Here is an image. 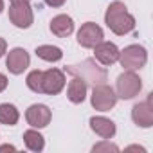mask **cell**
Wrapping results in <instances>:
<instances>
[{"label":"cell","instance_id":"cell-1","mask_svg":"<svg viewBox=\"0 0 153 153\" xmlns=\"http://www.w3.org/2000/svg\"><path fill=\"white\" fill-rule=\"evenodd\" d=\"M105 24L117 36H124L135 29V18L128 13L126 6L123 2H114L108 6V9L105 13Z\"/></svg>","mask_w":153,"mask_h":153},{"label":"cell","instance_id":"cell-2","mask_svg":"<svg viewBox=\"0 0 153 153\" xmlns=\"http://www.w3.org/2000/svg\"><path fill=\"white\" fill-rule=\"evenodd\" d=\"M65 70H67L68 74H72L74 78H79L81 81H85L87 87H88V85L96 87V85H101V83H105V81L108 79L106 70H105L103 67H99V65L96 63V59H83L81 63L70 65V67H67Z\"/></svg>","mask_w":153,"mask_h":153},{"label":"cell","instance_id":"cell-3","mask_svg":"<svg viewBox=\"0 0 153 153\" xmlns=\"http://www.w3.org/2000/svg\"><path fill=\"white\" fill-rule=\"evenodd\" d=\"M140 90H142V81L133 70H126L117 78V83H115L117 97L128 101V99H133L135 96H139Z\"/></svg>","mask_w":153,"mask_h":153},{"label":"cell","instance_id":"cell-4","mask_svg":"<svg viewBox=\"0 0 153 153\" xmlns=\"http://www.w3.org/2000/svg\"><path fill=\"white\" fill-rule=\"evenodd\" d=\"M117 61L126 70H139L146 65L148 52L142 45H128L123 51H119V59Z\"/></svg>","mask_w":153,"mask_h":153},{"label":"cell","instance_id":"cell-5","mask_svg":"<svg viewBox=\"0 0 153 153\" xmlns=\"http://www.w3.org/2000/svg\"><path fill=\"white\" fill-rule=\"evenodd\" d=\"M90 103L97 112H108L115 106L117 103V94L114 92L112 87H108L106 83L96 85L90 96Z\"/></svg>","mask_w":153,"mask_h":153},{"label":"cell","instance_id":"cell-6","mask_svg":"<svg viewBox=\"0 0 153 153\" xmlns=\"http://www.w3.org/2000/svg\"><path fill=\"white\" fill-rule=\"evenodd\" d=\"M9 20L18 29H29L33 25L34 15L29 2H13L9 7Z\"/></svg>","mask_w":153,"mask_h":153},{"label":"cell","instance_id":"cell-7","mask_svg":"<svg viewBox=\"0 0 153 153\" xmlns=\"http://www.w3.org/2000/svg\"><path fill=\"white\" fill-rule=\"evenodd\" d=\"M103 38H105L103 29L94 22L83 24L81 29L78 31V43L85 49H94L99 42H103Z\"/></svg>","mask_w":153,"mask_h":153},{"label":"cell","instance_id":"cell-8","mask_svg":"<svg viewBox=\"0 0 153 153\" xmlns=\"http://www.w3.org/2000/svg\"><path fill=\"white\" fill-rule=\"evenodd\" d=\"M29 63H31V56H29V52H27L25 49L16 47V49H13V51L7 52L6 67H7V70H9L11 74H15V76L22 74V72L29 67Z\"/></svg>","mask_w":153,"mask_h":153},{"label":"cell","instance_id":"cell-9","mask_svg":"<svg viewBox=\"0 0 153 153\" xmlns=\"http://www.w3.org/2000/svg\"><path fill=\"white\" fill-rule=\"evenodd\" d=\"M65 87V72L59 68H49L43 72V94L58 96Z\"/></svg>","mask_w":153,"mask_h":153},{"label":"cell","instance_id":"cell-10","mask_svg":"<svg viewBox=\"0 0 153 153\" xmlns=\"http://www.w3.org/2000/svg\"><path fill=\"white\" fill-rule=\"evenodd\" d=\"M131 119L140 128H151L153 126V106H151V94L146 101L137 103L131 108Z\"/></svg>","mask_w":153,"mask_h":153},{"label":"cell","instance_id":"cell-11","mask_svg":"<svg viewBox=\"0 0 153 153\" xmlns=\"http://www.w3.org/2000/svg\"><path fill=\"white\" fill-rule=\"evenodd\" d=\"M51 110L45 105H31L25 112V119L33 128H45L51 123Z\"/></svg>","mask_w":153,"mask_h":153},{"label":"cell","instance_id":"cell-12","mask_svg":"<svg viewBox=\"0 0 153 153\" xmlns=\"http://www.w3.org/2000/svg\"><path fill=\"white\" fill-rule=\"evenodd\" d=\"M94 54H96V59L103 65H114L117 59H119V49L115 43L112 42H99L96 47H94Z\"/></svg>","mask_w":153,"mask_h":153},{"label":"cell","instance_id":"cell-13","mask_svg":"<svg viewBox=\"0 0 153 153\" xmlns=\"http://www.w3.org/2000/svg\"><path fill=\"white\" fill-rule=\"evenodd\" d=\"M90 128L96 135H99L101 139H112L115 135V123L112 119H106L103 115L92 117L90 119Z\"/></svg>","mask_w":153,"mask_h":153},{"label":"cell","instance_id":"cell-14","mask_svg":"<svg viewBox=\"0 0 153 153\" xmlns=\"http://www.w3.org/2000/svg\"><path fill=\"white\" fill-rule=\"evenodd\" d=\"M51 31L58 38H67L74 33V20L68 15H58L51 20Z\"/></svg>","mask_w":153,"mask_h":153},{"label":"cell","instance_id":"cell-15","mask_svg":"<svg viewBox=\"0 0 153 153\" xmlns=\"http://www.w3.org/2000/svg\"><path fill=\"white\" fill-rule=\"evenodd\" d=\"M67 97H68V101L74 103V105L83 103L85 97H87V83L81 81L79 78H74V79L68 83V87H67Z\"/></svg>","mask_w":153,"mask_h":153},{"label":"cell","instance_id":"cell-16","mask_svg":"<svg viewBox=\"0 0 153 153\" xmlns=\"http://www.w3.org/2000/svg\"><path fill=\"white\" fill-rule=\"evenodd\" d=\"M20 119V114L16 110L15 105L9 103H2L0 105V124H6V126H15Z\"/></svg>","mask_w":153,"mask_h":153},{"label":"cell","instance_id":"cell-17","mask_svg":"<svg viewBox=\"0 0 153 153\" xmlns=\"http://www.w3.org/2000/svg\"><path fill=\"white\" fill-rule=\"evenodd\" d=\"M36 56L43 61L54 63V61H59L63 58V52L56 45H40V47H36Z\"/></svg>","mask_w":153,"mask_h":153},{"label":"cell","instance_id":"cell-18","mask_svg":"<svg viewBox=\"0 0 153 153\" xmlns=\"http://www.w3.org/2000/svg\"><path fill=\"white\" fill-rule=\"evenodd\" d=\"M24 142L27 146V149L31 151H42L45 148V139L42 133H38L36 130H27L24 131Z\"/></svg>","mask_w":153,"mask_h":153},{"label":"cell","instance_id":"cell-19","mask_svg":"<svg viewBox=\"0 0 153 153\" xmlns=\"http://www.w3.org/2000/svg\"><path fill=\"white\" fill-rule=\"evenodd\" d=\"M25 83H27L29 90H33L36 94H43V70H33V72H29Z\"/></svg>","mask_w":153,"mask_h":153},{"label":"cell","instance_id":"cell-20","mask_svg":"<svg viewBox=\"0 0 153 153\" xmlns=\"http://www.w3.org/2000/svg\"><path fill=\"white\" fill-rule=\"evenodd\" d=\"M92 151L94 153H101V151H119V148L115 146V144H112L110 142V139H103V142H99V144H96L94 148H92Z\"/></svg>","mask_w":153,"mask_h":153},{"label":"cell","instance_id":"cell-21","mask_svg":"<svg viewBox=\"0 0 153 153\" xmlns=\"http://www.w3.org/2000/svg\"><path fill=\"white\" fill-rule=\"evenodd\" d=\"M7 83H9V81H7V76L0 72V94H2V92L7 88Z\"/></svg>","mask_w":153,"mask_h":153},{"label":"cell","instance_id":"cell-22","mask_svg":"<svg viewBox=\"0 0 153 153\" xmlns=\"http://www.w3.org/2000/svg\"><path fill=\"white\" fill-rule=\"evenodd\" d=\"M43 2H45L47 6H51V7H61L67 0H43Z\"/></svg>","mask_w":153,"mask_h":153},{"label":"cell","instance_id":"cell-23","mask_svg":"<svg viewBox=\"0 0 153 153\" xmlns=\"http://www.w3.org/2000/svg\"><path fill=\"white\" fill-rule=\"evenodd\" d=\"M6 51H7V42L4 38H0V58L6 54Z\"/></svg>","mask_w":153,"mask_h":153},{"label":"cell","instance_id":"cell-24","mask_svg":"<svg viewBox=\"0 0 153 153\" xmlns=\"http://www.w3.org/2000/svg\"><path fill=\"white\" fill-rule=\"evenodd\" d=\"M4 151H16V148H15V146H9V144L0 146V153H4Z\"/></svg>","mask_w":153,"mask_h":153},{"label":"cell","instance_id":"cell-25","mask_svg":"<svg viewBox=\"0 0 153 153\" xmlns=\"http://www.w3.org/2000/svg\"><path fill=\"white\" fill-rule=\"evenodd\" d=\"M128 149H139V151H144V148H139V146H130Z\"/></svg>","mask_w":153,"mask_h":153},{"label":"cell","instance_id":"cell-26","mask_svg":"<svg viewBox=\"0 0 153 153\" xmlns=\"http://www.w3.org/2000/svg\"><path fill=\"white\" fill-rule=\"evenodd\" d=\"M4 11V0H0V13Z\"/></svg>","mask_w":153,"mask_h":153},{"label":"cell","instance_id":"cell-27","mask_svg":"<svg viewBox=\"0 0 153 153\" xmlns=\"http://www.w3.org/2000/svg\"><path fill=\"white\" fill-rule=\"evenodd\" d=\"M13 2H29V0H11V4Z\"/></svg>","mask_w":153,"mask_h":153}]
</instances>
